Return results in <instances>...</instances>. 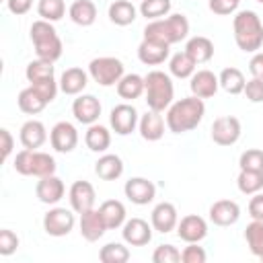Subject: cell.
I'll use <instances>...</instances> for the list:
<instances>
[{"label":"cell","instance_id":"cell-46","mask_svg":"<svg viewBox=\"0 0 263 263\" xmlns=\"http://www.w3.org/2000/svg\"><path fill=\"white\" fill-rule=\"evenodd\" d=\"M240 0H208V6L214 14H220V16H226V14H232L236 12Z\"/></svg>","mask_w":263,"mask_h":263},{"label":"cell","instance_id":"cell-7","mask_svg":"<svg viewBox=\"0 0 263 263\" xmlns=\"http://www.w3.org/2000/svg\"><path fill=\"white\" fill-rule=\"evenodd\" d=\"M123 74H125L123 62L113 55H101L90 60L88 64V76L101 86H117Z\"/></svg>","mask_w":263,"mask_h":263},{"label":"cell","instance_id":"cell-14","mask_svg":"<svg viewBox=\"0 0 263 263\" xmlns=\"http://www.w3.org/2000/svg\"><path fill=\"white\" fill-rule=\"evenodd\" d=\"M68 199H70V208L76 214H82V212L95 208L97 193H95V187L88 181H74L70 191H68Z\"/></svg>","mask_w":263,"mask_h":263},{"label":"cell","instance_id":"cell-18","mask_svg":"<svg viewBox=\"0 0 263 263\" xmlns=\"http://www.w3.org/2000/svg\"><path fill=\"white\" fill-rule=\"evenodd\" d=\"M66 193V187H64V181L55 175H49V177H41L35 185V195L41 203H47V205H55Z\"/></svg>","mask_w":263,"mask_h":263},{"label":"cell","instance_id":"cell-27","mask_svg":"<svg viewBox=\"0 0 263 263\" xmlns=\"http://www.w3.org/2000/svg\"><path fill=\"white\" fill-rule=\"evenodd\" d=\"M95 173L103 181H115L123 175V160L117 154L105 152L97 162H95Z\"/></svg>","mask_w":263,"mask_h":263},{"label":"cell","instance_id":"cell-52","mask_svg":"<svg viewBox=\"0 0 263 263\" xmlns=\"http://www.w3.org/2000/svg\"><path fill=\"white\" fill-rule=\"evenodd\" d=\"M257 2H259V4H263V0H257Z\"/></svg>","mask_w":263,"mask_h":263},{"label":"cell","instance_id":"cell-35","mask_svg":"<svg viewBox=\"0 0 263 263\" xmlns=\"http://www.w3.org/2000/svg\"><path fill=\"white\" fill-rule=\"evenodd\" d=\"M195 62L191 60V55L183 49L179 53H175L171 60H168V72L175 76V78H191L193 72H195Z\"/></svg>","mask_w":263,"mask_h":263},{"label":"cell","instance_id":"cell-13","mask_svg":"<svg viewBox=\"0 0 263 263\" xmlns=\"http://www.w3.org/2000/svg\"><path fill=\"white\" fill-rule=\"evenodd\" d=\"M123 193H125V197L132 203H136V205H148L156 197V187H154L152 181H148L144 177H132L129 181H125Z\"/></svg>","mask_w":263,"mask_h":263},{"label":"cell","instance_id":"cell-36","mask_svg":"<svg viewBox=\"0 0 263 263\" xmlns=\"http://www.w3.org/2000/svg\"><path fill=\"white\" fill-rule=\"evenodd\" d=\"M236 187L245 195H255L263 189V171H240L236 177Z\"/></svg>","mask_w":263,"mask_h":263},{"label":"cell","instance_id":"cell-25","mask_svg":"<svg viewBox=\"0 0 263 263\" xmlns=\"http://www.w3.org/2000/svg\"><path fill=\"white\" fill-rule=\"evenodd\" d=\"M88 84V72L82 68H68L60 76V90L64 95H80Z\"/></svg>","mask_w":263,"mask_h":263},{"label":"cell","instance_id":"cell-22","mask_svg":"<svg viewBox=\"0 0 263 263\" xmlns=\"http://www.w3.org/2000/svg\"><path fill=\"white\" fill-rule=\"evenodd\" d=\"M189 88H191V95H193V97L210 99V97H214V95L218 92L220 80H218V76H216L212 70H197V72H193V76H191Z\"/></svg>","mask_w":263,"mask_h":263},{"label":"cell","instance_id":"cell-1","mask_svg":"<svg viewBox=\"0 0 263 263\" xmlns=\"http://www.w3.org/2000/svg\"><path fill=\"white\" fill-rule=\"evenodd\" d=\"M205 115L203 99L199 97H185L179 101H173V105L166 109V127L173 134H185L195 129Z\"/></svg>","mask_w":263,"mask_h":263},{"label":"cell","instance_id":"cell-48","mask_svg":"<svg viewBox=\"0 0 263 263\" xmlns=\"http://www.w3.org/2000/svg\"><path fill=\"white\" fill-rule=\"evenodd\" d=\"M249 214L253 220L263 222V193H255L249 201Z\"/></svg>","mask_w":263,"mask_h":263},{"label":"cell","instance_id":"cell-10","mask_svg":"<svg viewBox=\"0 0 263 263\" xmlns=\"http://www.w3.org/2000/svg\"><path fill=\"white\" fill-rule=\"evenodd\" d=\"M240 121L234 115H222L216 117L212 123V140L218 146H232L240 138Z\"/></svg>","mask_w":263,"mask_h":263},{"label":"cell","instance_id":"cell-38","mask_svg":"<svg viewBox=\"0 0 263 263\" xmlns=\"http://www.w3.org/2000/svg\"><path fill=\"white\" fill-rule=\"evenodd\" d=\"M245 240H247V245H249V251H251L255 257L263 259V222L253 220V222L245 228Z\"/></svg>","mask_w":263,"mask_h":263},{"label":"cell","instance_id":"cell-26","mask_svg":"<svg viewBox=\"0 0 263 263\" xmlns=\"http://www.w3.org/2000/svg\"><path fill=\"white\" fill-rule=\"evenodd\" d=\"M16 103H18V109H21L23 113H27V115H37V113H41V111L49 105V103L45 101V97H43L33 84H29L27 88H23V90L18 92Z\"/></svg>","mask_w":263,"mask_h":263},{"label":"cell","instance_id":"cell-33","mask_svg":"<svg viewBox=\"0 0 263 263\" xmlns=\"http://www.w3.org/2000/svg\"><path fill=\"white\" fill-rule=\"evenodd\" d=\"M117 95L123 101H134L144 95V76L140 74H123V78L117 82Z\"/></svg>","mask_w":263,"mask_h":263},{"label":"cell","instance_id":"cell-32","mask_svg":"<svg viewBox=\"0 0 263 263\" xmlns=\"http://www.w3.org/2000/svg\"><path fill=\"white\" fill-rule=\"evenodd\" d=\"M84 144L92 152H107V148L111 146V132L101 123H92L84 134Z\"/></svg>","mask_w":263,"mask_h":263},{"label":"cell","instance_id":"cell-12","mask_svg":"<svg viewBox=\"0 0 263 263\" xmlns=\"http://www.w3.org/2000/svg\"><path fill=\"white\" fill-rule=\"evenodd\" d=\"M72 115L78 123L92 125L101 117V103L95 95H78L72 103Z\"/></svg>","mask_w":263,"mask_h":263},{"label":"cell","instance_id":"cell-3","mask_svg":"<svg viewBox=\"0 0 263 263\" xmlns=\"http://www.w3.org/2000/svg\"><path fill=\"white\" fill-rule=\"evenodd\" d=\"M189 35V21L185 14L177 12V14H168L164 18H156L150 21L144 27V39H156L162 41L166 45L179 43Z\"/></svg>","mask_w":263,"mask_h":263},{"label":"cell","instance_id":"cell-37","mask_svg":"<svg viewBox=\"0 0 263 263\" xmlns=\"http://www.w3.org/2000/svg\"><path fill=\"white\" fill-rule=\"evenodd\" d=\"M53 72H55L53 62H47V60L37 58L33 62H29V66L25 70V76H27V80L31 84H35V82H43V80L53 78Z\"/></svg>","mask_w":263,"mask_h":263},{"label":"cell","instance_id":"cell-8","mask_svg":"<svg viewBox=\"0 0 263 263\" xmlns=\"http://www.w3.org/2000/svg\"><path fill=\"white\" fill-rule=\"evenodd\" d=\"M76 224V218H74V210H68V208H51L45 216H43V230L49 234V236H68L72 232Z\"/></svg>","mask_w":263,"mask_h":263},{"label":"cell","instance_id":"cell-51","mask_svg":"<svg viewBox=\"0 0 263 263\" xmlns=\"http://www.w3.org/2000/svg\"><path fill=\"white\" fill-rule=\"evenodd\" d=\"M0 138H2V160H6V158L10 156V152H12L14 140H12V134H10L6 127L0 129Z\"/></svg>","mask_w":263,"mask_h":263},{"label":"cell","instance_id":"cell-17","mask_svg":"<svg viewBox=\"0 0 263 263\" xmlns=\"http://www.w3.org/2000/svg\"><path fill=\"white\" fill-rule=\"evenodd\" d=\"M177 234L185 242H199L208 236V222L197 214H187L179 220Z\"/></svg>","mask_w":263,"mask_h":263},{"label":"cell","instance_id":"cell-31","mask_svg":"<svg viewBox=\"0 0 263 263\" xmlns=\"http://www.w3.org/2000/svg\"><path fill=\"white\" fill-rule=\"evenodd\" d=\"M185 51L191 55L195 64H205L214 58V43L203 35H195L185 43Z\"/></svg>","mask_w":263,"mask_h":263},{"label":"cell","instance_id":"cell-49","mask_svg":"<svg viewBox=\"0 0 263 263\" xmlns=\"http://www.w3.org/2000/svg\"><path fill=\"white\" fill-rule=\"evenodd\" d=\"M31 6H33V0H6V8L16 16L27 14L31 10Z\"/></svg>","mask_w":263,"mask_h":263},{"label":"cell","instance_id":"cell-40","mask_svg":"<svg viewBox=\"0 0 263 263\" xmlns=\"http://www.w3.org/2000/svg\"><path fill=\"white\" fill-rule=\"evenodd\" d=\"M37 12L43 21L55 23L60 18H64L66 14V2L64 0H39L37 2Z\"/></svg>","mask_w":263,"mask_h":263},{"label":"cell","instance_id":"cell-5","mask_svg":"<svg viewBox=\"0 0 263 263\" xmlns=\"http://www.w3.org/2000/svg\"><path fill=\"white\" fill-rule=\"evenodd\" d=\"M29 35H31V41H33V47H35V53L37 58L41 60H47V62H55L62 58V51H64V45H62V39L53 27V23L49 21H33L31 29H29Z\"/></svg>","mask_w":263,"mask_h":263},{"label":"cell","instance_id":"cell-43","mask_svg":"<svg viewBox=\"0 0 263 263\" xmlns=\"http://www.w3.org/2000/svg\"><path fill=\"white\" fill-rule=\"evenodd\" d=\"M154 263H179L181 261V251L175 245H158L152 253Z\"/></svg>","mask_w":263,"mask_h":263},{"label":"cell","instance_id":"cell-2","mask_svg":"<svg viewBox=\"0 0 263 263\" xmlns=\"http://www.w3.org/2000/svg\"><path fill=\"white\" fill-rule=\"evenodd\" d=\"M234 41L240 51L255 53L263 45V23L255 10H238L232 18Z\"/></svg>","mask_w":263,"mask_h":263},{"label":"cell","instance_id":"cell-6","mask_svg":"<svg viewBox=\"0 0 263 263\" xmlns=\"http://www.w3.org/2000/svg\"><path fill=\"white\" fill-rule=\"evenodd\" d=\"M14 171L23 177H49L55 175V158L47 152L41 150H31V148H23L21 152H16L14 156Z\"/></svg>","mask_w":263,"mask_h":263},{"label":"cell","instance_id":"cell-41","mask_svg":"<svg viewBox=\"0 0 263 263\" xmlns=\"http://www.w3.org/2000/svg\"><path fill=\"white\" fill-rule=\"evenodd\" d=\"M171 0H142L140 4V14L146 16L148 21H156V18H164L171 12Z\"/></svg>","mask_w":263,"mask_h":263},{"label":"cell","instance_id":"cell-28","mask_svg":"<svg viewBox=\"0 0 263 263\" xmlns=\"http://www.w3.org/2000/svg\"><path fill=\"white\" fill-rule=\"evenodd\" d=\"M109 21L117 27H127L138 18V8L132 0H115L109 4Z\"/></svg>","mask_w":263,"mask_h":263},{"label":"cell","instance_id":"cell-53","mask_svg":"<svg viewBox=\"0 0 263 263\" xmlns=\"http://www.w3.org/2000/svg\"><path fill=\"white\" fill-rule=\"evenodd\" d=\"M261 261H263V259H261Z\"/></svg>","mask_w":263,"mask_h":263},{"label":"cell","instance_id":"cell-19","mask_svg":"<svg viewBox=\"0 0 263 263\" xmlns=\"http://www.w3.org/2000/svg\"><path fill=\"white\" fill-rule=\"evenodd\" d=\"M168 47L171 45L156 39H142V43L138 45V60L146 66H158L168 60V53H171Z\"/></svg>","mask_w":263,"mask_h":263},{"label":"cell","instance_id":"cell-30","mask_svg":"<svg viewBox=\"0 0 263 263\" xmlns=\"http://www.w3.org/2000/svg\"><path fill=\"white\" fill-rule=\"evenodd\" d=\"M107 228H121L127 220V212H125V205L119 201V199H105L99 208Z\"/></svg>","mask_w":263,"mask_h":263},{"label":"cell","instance_id":"cell-15","mask_svg":"<svg viewBox=\"0 0 263 263\" xmlns=\"http://www.w3.org/2000/svg\"><path fill=\"white\" fill-rule=\"evenodd\" d=\"M121 236L129 247H144L152 240V224L142 218H129L121 226Z\"/></svg>","mask_w":263,"mask_h":263},{"label":"cell","instance_id":"cell-47","mask_svg":"<svg viewBox=\"0 0 263 263\" xmlns=\"http://www.w3.org/2000/svg\"><path fill=\"white\" fill-rule=\"evenodd\" d=\"M245 97L251 103H263V80L261 78H251L245 84Z\"/></svg>","mask_w":263,"mask_h":263},{"label":"cell","instance_id":"cell-21","mask_svg":"<svg viewBox=\"0 0 263 263\" xmlns=\"http://www.w3.org/2000/svg\"><path fill=\"white\" fill-rule=\"evenodd\" d=\"M107 230L109 228H107V224H105V220H103L99 210L92 208V210H86V212L80 214V234H82L84 240L97 242Z\"/></svg>","mask_w":263,"mask_h":263},{"label":"cell","instance_id":"cell-50","mask_svg":"<svg viewBox=\"0 0 263 263\" xmlns=\"http://www.w3.org/2000/svg\"><path fill=\"white\" fill-rule=\"evenodd\" d=\"M249 72L253 78H261L263 80V51H255L251 62H249Z\"/></svg>","mask_w":263,"mask_h":263},{"label":"cell","instance_id":"cell-42","mask_svg":"<svg viewBox=\"0 0 263 263\" xmlns=\"http://www.w3.org/2000/svg\"><path fill=\"white\" fill-rule=\"evenodd\" d=\"M240 171H263V150L259 148H249L240 154L238 158Z\"/></svg>","mask_w":263,"mask_h":263},{"label":"cell","instance_id":"cell-34","mask_svg":"<svg viewBox=\"0 0 263 263\" xmlns=\"http://www.w3.org/2000/svg\"><path fill=\"white\" fill-rule=\"evenodd\" d=\"M218 80H220V86L228 92V95H240L242 90H245V84H247V80H245V74L238 70V68H224L222 72H220V76H218Z\"/></svg>","mask_w":263,"mask_h":263},{"label":"cell","instance_id":"cell-20","mask_svg":"<svg viewBox=\"0 0 263 263\" xmlns=\"http://www.w3.org/2000/svg\"><path fill=\"white\" fill-rule=\"evenodd\" d=\"M210 220L216 226H232L240 218V208L232 199H218L210 205Z\"/></svg>","mask_w":263,"mask_h":263},{"label":"cell","instance_id":"cell-45","mask_svg":"<svg viewBox=\"0 0 263 263\" xmlns=\"http://www.w3.org/2000/svg\"><path fill=\"white\" fill-rule=\"evenodd\" d=\"M16 247H18V236L12 230L2 228L0 230V255L8 257V255H12L16 251Z\"/></svg>","mask_w":263,"mask_h":263},{"label":"cell","instance_id":"cell-9","mask_svg":"<svg viewBox=\"0 0 263 263\" xmlns=\"http://www.w3.org/2000/svg\"><path fill=\"white\" fill-rule=\"evenodd\" d=\"M109 123H111V129L117 134V136H129L138 123H140V115L136 111L134 105L129 103H119L111 109V115H109Z\"/></svg>","mask_w":263,"mask_h":263},{"label":"cell","instance_id":"cell-16","mask_svg":"<svg viewBox=\"0 0 263 263\" xmlns=\"http://www.w3.org/2000/svg\"><path fill=\"white\" fill-rule=\"evenodd\" d=\"M150 224H152V228L156 232H162V234L175 230L177 224H179V212H177V208L171 201L156 203L154 210H152V214H150Z\"/></svg>","mask_w":263,"mask_h":263},{"label":"cell","instance_id":"cell-23","mask_svg":"<svg viewBox=\"0 0 263 263\" xmlns=\"http://www.w3.org/2000/svg\"><path fill=\"white\" fill-rule=\"evenodd\" d=\"M18 140L25 148H31V150H37L45 144L47 140V129L45 125L39 121V119H29L21 125V132H18Z\"/></svg>","mask_w":263,"mask_h":263},{"label":"cell","instance_id":"cell-39","mask_svg":"<svg viewBox=\"0 0 263 263\" xmlns=\"http://www.w3.org/2000/svg\"><path fill=\"white\" fill-rule=\"evenodd\" d=\"M99 259L103 263H125L129 261V249L121 242H107L99 251Z\"/></svg>","mask_w":263,"mask_h":263},{"label":"cell","instance_id":"cell-29","mask_svg":"<svg viewBox=\"0 0 263 263\" xmlns=\"http://www.w3.org/2000/svg\"><path fill=\"white\" fill-rule=\"evenodd\" d=\"M68 16L78 27H90L97 21V6L92 0H74L68 8Z\"/></svg>","mask_w":263,"mask_h":263},{"label":"cell","instance_id":"cell-44","mask_svg":"<svg viewBox=\"0 0 263 263\" xmlns=\"http://www.w3.org/2000/svg\"><path fill=\"white\" fill-rule=\"evenodd\" d=\"M205 259H208V253L197 242H187V247L181 251L183 263H205Z\"/></svg>","mask_w":263,"mask_h":263},{"label":"cell","instance_id":"cell-4","mask_svg":"<svg viewBox=\"0 0 263 263\" xmlns=\"http://www.w3.org/2000/svg\"><path fill=\"white\" fill-rule=\"evenodd\" d=\"M144 95L148 109L152 111H166L173 105L175 99V86L166 72L162 70H150L144 76Z\"/></svg>","mask_w":263,"mask_h":263},{"label":"cell","instance_id":"cell-11","mask_svg":"<svg viewBox=\"0 0 263 263\" xmlns=\"http://www.w3.org/2000/svg\"><path fill=\"white\" fill-rule=\"evenodd\" d=\"M49 142L55 152L68 154L78 144V129L70 121H58L49 132Z\"/></svg>","mask_w":263,"mask_h":263},{"label":"cell","instance_id":"cell-24","mask_svg":"<svg viewBox=\"0 0 263 263\" xmlns=\"http://www.w3.org/2000/svg\"><path fill=\"white\" fill-rule=\"evenodd\" d=\"M164 119L160 115V111H146L142 117H140V123H138V129H140V136L148 142H156L164 136Z\"/></svg>","mask_w":263,"mask_h":263}]
</instances>
